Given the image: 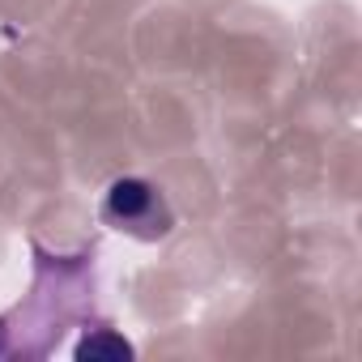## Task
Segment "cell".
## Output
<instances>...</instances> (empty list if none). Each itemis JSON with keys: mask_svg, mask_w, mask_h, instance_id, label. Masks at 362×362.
<instances>
[{"mask_svg": "<svg viewBox=\"0 0 362 362\" xmlns=\"http://www.w3.org/2000/svg\"><path fill=\"white\" fill-rule=\"evenodd\" d=\"M103 218L115 230H128L136 239H162L175 222L162 192L153 184H145V179H115L103 197Z\"/></svg>", "mask_w": 362, "mask_h": 362, "instance_id": "obj_1", "label": "cell"}, {"mask_svg": "<svg viewBox=\"0 0 362 362\" xmlns=\"http://www.w3.org/2000/svg\"><path fill=\"white\" fill-rule=\"evenodd\" d=\"M77 358H132V345L124 337H115L111 328H94L81 345H77Z\"/></svg>", "mask_w": 362, "mask_h": 362, "instance_id": "obj_2", "label": "cell"}]
</instances>
